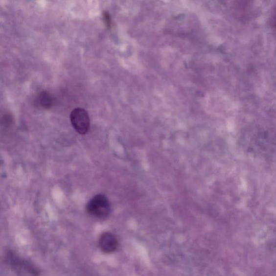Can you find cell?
Wrapping results in <instances>:
<instances>
[{
    "label": "cell",
    "instance_id": "6da1fadb",
    "mask_svg": "<svg viewBox=\"0 0 276 276\" xmlns=\"http://www.w3.org/2000/svg\"><path fill=\"white\" fill-rule=\"evenodd\" d=\"M86 210L90 216L103 219L110 214L111 205L107 196L100 194L90 199L86 206Z\"/></svg>",
    "mask_w": 276,
    "mask_h": 276
},
{
    "label": "cell",
    "instance_id": "3957f363",
    "mask_svg": "<svg viewBox=\"0 0 276 276\" xmlns=\"http://www.w3.org/2000/svg\"><path fill=\"white\" fill-rule=\"evenodd\" d=\"M99 246L101 251L105 253H113L118 248L117 238L112 233L104 232L99 237Z\"/></svg>",
    "mask_w": 276,
    "mask_h": 276
},
{
    "label": "cell",
    "instance_id": "8992f818",
    "mask_svg": "<svg viewBox=\"0 0 276 276\" xmlns=\"http://www.w3.org/2000/svg\"><path fill=\"white\" fill-rule=\"evenodd\" d=\"M103 17L105 21V23H107L108 26H110L111 24V20L109 14L108 12H104L103 14Z\"/></svg>",
    "mask_w": 276,
    "mask_h": 276
},
{
    "label": "cell",
    "instance_id": "7a4b0ae2",
    "mask_svg": "<svg viewBox=\"0 0 276 276\" xmlns=\"http://www.w3.org/2000/svg\"><path fill=\"white\" fill-rule=\"evenodd\" d=\"M71 123L73 129L79 134H87L90 126V120L87 111L81 108L74 109L70 115Z\"/></svg>",
    "mask_w": 276,
    "mask_h": 276
},
{
    "label": "cell",
    "instance_id": "277c9868",
    "mask_svg": "<svg viewBox=\"0 0 276 276\" xmlns=\"http://www.w3.org/2000/svg\"><path fill=\"white\" fill-rule=\"evenodd\" d=\"M38 104L44 109H49L53 104L52 97L48 92H42L38 97Z\"/></svg>",
    "mask_w": 276,
    "mask_h": 276
},
{
    "label": "cell",
    "instance_id": "5b68a950",
    "mask_svg": "<svg viewBox=\"0 0 276 276\" xmlns=\"http://www.w3.org/2000/svg\"><path fill=\"white\" fill-rule=\"evenodd\" d=\"M270 23H272L273 27L276 28V7L273 9Z\"/></svg>",
    "mask_w": 276,
    "mask_h": 276
}]
</instances>
